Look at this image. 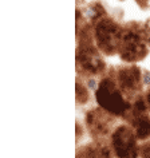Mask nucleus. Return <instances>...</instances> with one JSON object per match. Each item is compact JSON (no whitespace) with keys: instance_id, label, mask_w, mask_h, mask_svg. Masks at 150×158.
Returning <instances> with one entry per match:
<instances>
[{"instance_id":"nucleus-4","label":"nucleus","mask_w":150,"mask_h":158,"mask_svg":"<svg viewBox=\"0 0 150 158\" xmlns=\"http://www.w3.org/2000/svg\"><path fill=\"white\" fill-rule=\"evenodd\" d=\"M119 82L122 83L126 91L137 90L138 89V70L129 69V70L122 71L121 77H119Z\"/></svg>"},{"instance_id":"nucleus-8","label":"nucleus","mask_w":150,"mask_h":158,"mask_svg":"<svg viewBox=\"0 0 150 158\" xmlns=\"http://www.w3.org/2000/svg\"><path fill=\"white\" fill-rule=\"evenodd\" d=\"M86 14H87L89 16H95V15H97V11L94 10L93 7H90V8H89L87 11H86Z\"/></svg>"},{"instance_id":"nucleus-10","label":"nucleus","mask_w":150,"mask_h":158,"mask_svg":"<svg viewBox=\"0 0 150 158\" xmlns=\"http://www.w3.org/2000/svg\"><path fill=\"white\" fill-rule=\"evenodd\" d=\"M149 101H150V94H149Z\"/></svg>"},{"instance_id":"nucleus-7","label":"nucleus","mask_w":150,"mask_h":158,"mask_svg":"<svg viewBox=\"0 0 150 158\" xmlns=\"http://www.w3.org/2000/svg\"><path fill=\"white\" fill-rule=\"evenodd\" d=\"M144 158H150V145L146 146L144 150Z\"/></svg>"},{"instance_id":"nucleus-5","label":"nucleus","mask_w":150,"mask_h":158,"mask_svg":"<svg viewBox=\"0 0 150 158\" xmlns=\"http://www.w3.org/2000/svg\"><path fill=\"white\" fill-rule=\"evenodd\" d=\"M135 127L138 135L141 138H146L150 135V121L149 118L142 117V114L135 119Z\"/></svg>"},{"instance_id":"nucleus-6","label":"nucleus","mask_w":150,"mask_h":158,"mask_svg":"<svg viewBox=\"0 0 150 158\" xmlns=\"http://www.w3.org/2000/svg\"><path fill=\"white\" fill-rule=\"evenodd\" d=\"M144 83L145 85H150V73L145 71L144 73Z\"/></svg>"},{"instance_id":"nucleus-2","label":"nucleus","mask_w":150,"mask_h":158,"mask_svg":"<svg viewBox=\"0 0 150 158\" xmlns=\"http://www.w3.org/2000/svg\"><path fill=\"white\" fill-rule=\"evenodd\" d=\"M114 149L121 158H135V141L126 127L118 129L113 137Z\"/></svg>"},{"instance_id":"nucleus-1","label":"nucleus","mask_w":150,"mask_h":158,"mask_svg":"<svg viewBox=\"0 0 150 158\" xmlns=\"http://www.w3.org/2000/svg\"><path fill=\"white\" fill-rule=\"evenodd\" d=\"M98 99L105 109L114 113H123L125 111V102L122 101L121 95L117 93V89L109 82H103L101 90L98 93Z\"/></svg>"},{"instance_id":"nucleus-9","label":"nucleus","mask_w":150,"mask_h":158,"mask_svg":"<svg viewBox=\"0 0 150 158\" xmlns=\"http://www.w3.org/2000/svg\"><path fill=\"white\" fill-rule=\"evenodd\" d=\"M89 86H90V89H94V87H95V82H94V81H90V82H89Z\"/></svg>"},{"instance_id":"nucleus-3","label":"nucleus","mask_w":150,"mask_h":158,"mask_svg":"<svg viewBox=\"0 0 150 158\" xmlns=\"http://www.w3.org/2000/svg\"><path fill=\"white\" fill-rule=\"evenodd\" d=\"M115 27L110 23H102L98 27V40L101 42L102 48L106 50V52H111V47H114V38L117 36L114 34Z\"/></svg>"}]
</instances>
